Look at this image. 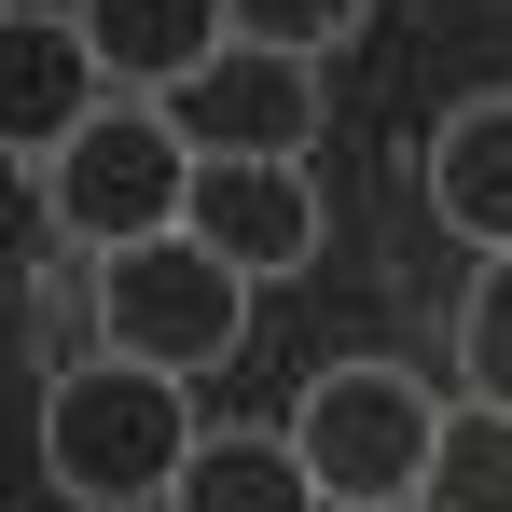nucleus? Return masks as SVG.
<instances>
[{"label":"nucleus","mask_w":512,"mask_h":512,"mask_svg":"<svg viewBox=\"0 0 512 512\" xmlns=\"http://www.w3.org/2000/svg\"><path fill=\"white\" fill-rule=\"evenodd\" d=\"M236 333H250V277L208 250L194 222L180 236H153V250H111L97 263V346L111 360H153V374H208V360H236Z\"/></svg>","instance_id":"20e7f679"},{"label":"nucleus","mask_w":512,"mask_h":512,"mask_svg":"<svg viewBox=\"0 0 512 512\" xmlns=\"http://www.w3.org/2000/svg\"><path fill=\"white\" fill-rule=\"evenodd\" d=\"M194 236H208V250L236 263V277H305V263H319V180L305 167H236V153H222V167H194Z\"/></svg>","instance_id":"0eeeda50"},{"label":"nucleus","mask_w":512,"mask_h":512,"mask_svg":"<svg viewBox=\"0 0 512 512\" xmlns=\"http://www.w3.org/2000/svg\"><path fill=\"white\" fill-rule=\"evenodd\" d=\"M360 28H374V0H236V42H263V56H333Z\"/></svg>","instance_id":"ddd939ff"},{"label":"nucleus","mask_w":512,"mask_h":512,"mask_svg":"<svg viewBox=\"0 0 512 512\" xmlns=\"http://www.w3.org/2000/svg\"><path fill=\"white\" fill-rule=\"evenodd\" d=\"M457 374H471V402L512 416V263H485L471 305H457Z\"/></svg>","instance_id":"f8f14e48"},{"label":"nucleus","mask_w":512,"mask_h":512,"mask_svg":"<svg viewBox=\"0 0 512 512\" xmlns=\"http://www.w3.org/2000/svg\"><path fill=\"white\" fill-rule=\"evenodd\" d=\"M111 97H180L208 56H236V0H70Z\"/></svg>","instance_id":"6e6552de"},{"label":"nucleus","mask_w":512,"mask_h":512,"mask_svg":"<svg viewBox=\"0 0 512 512\" xmlns=\"http://www.w3.org/2000/svg\"><path fill=\"white\" fill-rule=\"evenodd\" d=\"M291 443H305V471H319L333 512H416L429 457H443V402H429L402 360H333L291 402Z\"/></svg>","instance_id":"7ed1b4c3"},{"label":"nucleus","mask_w":512,"mask_h":512,"mask_svg":"<svg viewBox=\"0 0 512 512\" xmlns=\"http://www.w3.org/2000/svg\"><path fill=\"white\" fill-rule=\"evenodd\" d=\"M429 208L485 263H512V97H457L429 125Z\"/></svg>","instance_id":"1a4fd4ad"},{"label":"nucleus","mask_w":512,"mask_h":512,"mask_svg":"<svg viewBox=\"0 0 512 512\" xmlns=\"http://www.w3.org/2000/svg\"><path fill=\"white\" fill-rule=\"evenodd\" d=\"M416 512H512V416L499 402H457L443 416V457H429Z\"/></svg>","instance_id":"9b49d317"},{"label":"nucleus","mask_w":512,"mask_h":512,"mask_svg":"<svg viewBox=\"0 0 512 512\" xmlns=\"http://www.w3.org/2000/svg\"><path fill=\"white\" fill-rule=\"evenodd\" d=\"M180 139L222 167H305V139H319V56H263V42H236V56H208L194 84L167 97Z\"/></svg>","instance_id":"39448f33"},{"label":"nucleus","mask_w":512,"mask_h":512,"mask_svg":"<svg viewBox=\"0 0 512 512\" xmlns=\"http://www.w3.org/2000/svg\"><path fill=\"white\" fill-rule=\"evenodd\" d=\"M97 111H111V70H97L84 14H0V139L14 153H70Z\"/></svg>","instance_id":"423d86ee"},{"label":"nucleus","mask_w":512,"mask_h":512,"mask_svg":"<svg viewBox=\"0 0 512 512\" xmlns=\"http://www.w3.org/2000/svg\"><path fill=\"white\" fill-rule=\"evenodd\" d=\"M194 139H180L167 97H111L70 153H42V208H56V236H84L97 263L111 250H153V236H180L194 222Z\"/></svg>","instance_id":"f03ea898"},{"label":"nucleus","mask_w":512,"mask_h":512,"mask_svg":"<svg viewBox=\"0 0 512 512\" xmlns=\"http://www.w3.org/2000/svg\"><path fill=\"white\" fill-rule=\"evenodd\" d=\"M194 402H180V374L153 360H70L56 388H42V485L84 512H167L180 471H194Z\"/></svg>","instance_id":"f257e3e1"},{"label":"nucleus","mask_w":512,"mask_h":512,"mask_svg":"<svg viewBox=\"0 0 512 512\" xmlns=\"http://www.w3.org/2000/svg\"><path fill=\"white\" fill-rule=\"evenodd\" d=\"M167 512H333V499H319V471H305L291 429H208Z\"/></svg>","instance_id":"9d476101"}]
</instances>
